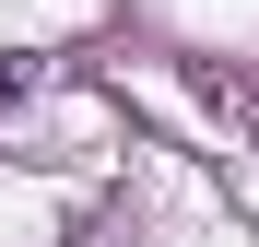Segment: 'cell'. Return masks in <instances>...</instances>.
Wrapping results in <instances>:
<instances>
[{"instance_id":"6da1fadb","label":"cell","mask_w":259,"mask_h":247,"mask_svg":"<svg viewBox=\"0 0 259 247\" xmlns=\"http://www.w3.org/2000/svg\"><path fill=\"white\" fill-rule=\"evenodd\" d=\"M24 82H35V59H0V106H24Z\"/></svg>"}]
</instances>
